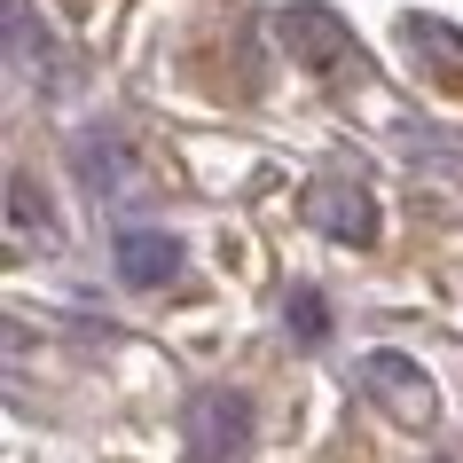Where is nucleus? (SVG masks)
Instances as JSON below:
<instances>
[{
  "mask_svg": "<svg viewBox=\"0 0 463 463\" xmlns=\"http://www.w3.org/2000/svg\"><path fill=\"white\" fill-rule=\"evenodd\" d=\"M275 40H283V55H291L298 71H315V79H362V71H369L354 24H338V16L315 8V0L283 8V16H275Z\"/></svg>",
  "mask_w": 463,
  "mask_h": 463,
  "instance_id": "nucleus-1",
  "label": "nucleus"
},
{
  "mask_svg": "<svg viewBox=\"0 0 463 463\" xmlns=\"http://www.w3.org/2000/svg\"><path fill=\"white\" fill-rule=\"evenodd\" d=\"M181 432H189V463H244V456H251V439H260L251 392H236V385L196 392L189 416H181Z\"/></svg>",
  "mask_w": 463,
  "mask_h": 463,
  "instance_id": "nucleus-2",
  "label": "nucleus"
},
{
  "mask_svg": "<svg viewBox=\"0 0 463 463\" xmlns=\"http://www.w3.org/2000/svg\"><path fill=\"white\" fill-rule=\"evenodd\" d=\"M354 377H362V392L392 416V424H409V432H432V424H439V392H432V377H424L409 354H392V345H385V354H362Z\"/></svg>",
  "mask_w": 463,
  "mask_h": 463,
  "instance_id": "nucleus-3",
  "label": "nucleus"
},
{
  "mask_svg": "<svg viewBox=\"0 0 463 463\" xmlns=\"http://www.w3.org/2000/svg\"><path fill=\"white\" fill-rule=\"evenodd\" d=\"M298 213H307L315 236H330V244H345V251H369V244H377V196H369L362 181H345V173L307 181Z\"/></svg>",
  "mask_w": 463,
  "mask_h": 463,
  "instance_id": "nucleus-4",
  "label": "nucleus"
},
{
  "mask_svg": "<svg viewBox=\"0 0 463 463\" xmlns=\"http://www.w3.org/2000/svg\"><path fill=\"white\" fill-rule=\"evenodd\" d=\"M401 48L424 63L432 87L463 95V32H456V24H439V16H401Z\"/></svg>",
  "mask_w": 463,
  "mask_h": 463,
  "instance_id": "nucleus-5",
  "label": "nucleus"
},
{
  "mask_svg": "<svg viewBox=\"0 0 463 463\" xmlns=\"http://www.w3.org/2000/svg\"><path fill=\"white\" fill-rule=\"evenodd\" d=\"M173 268H181V244H173V236H157V228H126V236H118V275H126V283L157 291Z\"/></svg>",
  "mask_w": 463,
  "mask_h": 463,
  "instance_id": "nucleus-6",
  "label": "nucleus"
},
{
  "mask_svg": "<svg viewBox=\"0 0 463 463\" xmlns=\"http://www.w3.org/2000/svg\"><path fill=\"white\" fill-rule=\"evenodd\" d=\"M8 48H16L24 71H48V87L63 95V79H71V71H63V55L48 48V32H32V8H24V0H8Z\"/></svg>",
  "mask_w": 463,
  "mask_h": 463,
  "instance_id": "nucleus-7",
  "label": "nucleus"
},
{
  "mask_svg": "<svg viewBox=\"0 0 463 463\" xmlns=\"http://www.w3.org/2000/svg\"><path fill=\"white\" fill-rule=\"evenodd\" d=\"M79 181H87L95 196H126V189H134V165H126V149H118V142L87 134V142H79Z\"/></svg>",
  "mask_w": 463,
  "mask_h": 463,
  "instance_id": "nucleus-8",
  "label": "nucleus"
},
{
  "mask_svg": "<svg viewBox=\"0 0 463 463\" xmlns=\"http://www.w3.org/2000/svg\"><path fill=\"white\" fill-rule=\"evenodd\" d=\"M32 236H40V244L55 236V220H48V196L32 189V173H8V244L24 251Z\"/></svg>",
  "mask_w": 463,
  "mask_h": 463,
  "instance_id": "nucleus-9",
  "label": "nucleus"
},
{
  "mask_svg": "<svg viewBox=\"0 0 463 463\" xmlns=\"http://www.w3.org/2000/svg\"><path fill=\"white\" fill-rule=\"evenodd\" d=\"M291 330H298L307 345H315L322 330H330V315H322V298H315V291H298V298H291Z\"/></svg>",
  "mask_w": 463,
  "mask_h": 463,
  "instance_id": "nucleus-10",
  "label": "nucleus"
},
{
  "mask_svg": "<svg viewBox=\"0 0 463 463\" xmlns=\"http://www.w3.org/2000/svg\"><path fill=\"white\" fill-rule=\"evenodd\" d=\"M424 463H463V456H424Z\"/></svg>",
  "mask_w": 463,
  "mask_h": 463,
  "instance_id": "nucleus-11",
  "label": "nucleus"
}]
</instances>
